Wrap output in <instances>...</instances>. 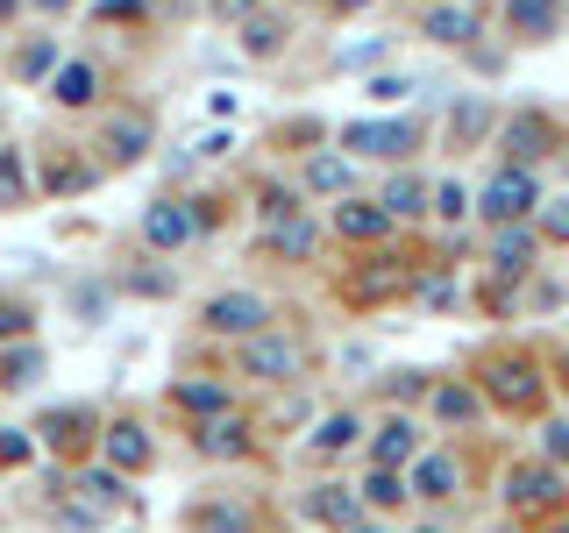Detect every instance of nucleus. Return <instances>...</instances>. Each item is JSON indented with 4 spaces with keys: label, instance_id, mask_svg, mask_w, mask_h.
<instances>
[{
    "label": "nucleus",
    "instance_id": "1",
    "mask_svg": "<svg viewBox=\"0 0 569 533\" xmlns=\"http://www.w3.org/2000/svg\"><path fill=\"white\" fill-rule=\"evenodd\" d=\"M533 200H541V185H533V164H498L485 178V192H477V213L498 228V221H527Z\"/></svg>",
    "mask_w": 569,
    "mask_h": 533
},
{
    "label": "nucleus",
    "instance_id": "2",
    "mask_svg": "<svg viewBox=\"0 0 569 533\" xmlns=\"http://www.w3.org/2000/svg\"><path fill=\"white\" fill-rule=\"evenodd\" d=\"M299 370H307V349H299L292 334L257 328V334L242 342V378H257V384H292Z\"/></svg>",
    "mask_w": 569,
    "mask_h": 533
},
{
    "label": "nucleus",
    "instance_id": "3",
    "mask_svg": "<svg viewBox=\"0 0 569 533\" xmlns=\"http://www.w3.org/2000/svg\"><path fill=\"white\" fill-rule=\"evenodd\" d=\"M485 384H491L498 405H512V413H533V405H541V370H533V355H498L485 370Z\"/></svg>",
    "mask_w": 569,
    "mask_h": 533
},
{
    "label": "nucleus",
    "instance_id": "4",
    "mask_svg": "<svg viewBox=\"0 0 569 533\" xmlns=\"http://www.w3.org/2000/svg\"><path fill=\"white\" fill-rule=\"evenodd\" d=\"M200 320H207V334H257V328H271V306L257 292H213Z\"/></svg>",
    "mask_w": 569,
    "mask_h": 533
},
{
    "label": "nucleus",
    "instance_id": "5",
    "mask_svg": "<svg viewBox=\"0 0 569 533\" xmlns=\"http://www.w3.org/2000/svg\"><path fill=\"white\" fill-rule=\"evenodd\" d=\"M342 142L356 157H406L420 142V129H413V121H349Z\"/></svg>",
    "mask_w": 569,
    "mask_h": 533
},
{
    "label": "nucleus",
    "instance_id": "6",
    "mask_svg": "<svg viewBox=\"0 0 569 533\" xmlns=\"http://www.w3.org/2000/svg\"><path fill=\"white\" fill-rule=\"evenodd\" d=\"M556 150V121L548 114H512L506 121V164H541Z\"/></svg>",
    "mask_w": 569,
    "mask_h": 533
},
{
    "label": "nucleus",
    "instance_id": "7",
    "mask_svg": "<svg viewBox=\"0 0 569 533\" xmlns=\"http://www.w3.org/2000/svg\"><path fill=\"white\" fill-rule=\"evenodd\" d=\"M506 497H512L520 512H541V505H556V497H562V476L548 470V455H541V462H520V470L506 476Z\"/></svg>",
    "mask_w": 569,
    "mask_h": 533
},
{
    "label": "nucleus",
    "instance_id": "8",
    "mask_svg": "<svg viewBox=\"0 0 569 533\" xmlns=\"http://www.w3.org/2000/svg\"><path fill=\"white\" fill-rule=\"evenodd\" d=\"M477 29L485 22H477V8H462V0H435V8L420 14V36H435V43H449V50H470Z\"/></svg>",
    "mask_w": 569,
    "mask_h": 533
},
{
    "label": "nucleus",
    "instance_id": "9",
    "mask_svg": "<svg viewBox=\"0 0 569 533\" xmlns=\"http://www.w3.org/2000/svg\"><path fill=\"white\" fill-rule=\"evenodd\" d=\"M192 235H200V221H192L178 200H157L150 213H142V242H150V249H186Z\"/></svg>",
    "mask_w": 569,
    "mask_h": 533
},
{
    "label": "nucleus",
    "instance_id": "10",
    "mask_svg": "<svg viewBox=\"0 0 569 533\" xmlns=\"http://www.w3.org/2000/svg\"><path fill=\"white\" fill-rule=\"evenodd\" d=\"M506 29L520 43H548L562 29V0H506Z\"/></svg>",
    "mask_w": 569,
    "mask_h": 533
},
{
    "label": "nucleus",
    "instance_id": "11",
    "mask_svg": "<svg viewBox=\"0 0 569 533\" xmlns=\"http://www.w3.org/2000/svg\"><path fill=\"white\" fill-rule=\"evenodd\" d=\"M200 455H213V462H236V455H249V420L242 413H213V420H200Z\"/></svg>",
    "mask_w": 569,
    "mask_h": 533
},
{
    "label": "nucleus",
    "instance_id": "12",
    "mask_svg": "<svg viewBox=\"0 0 569 533\" xmlns=\"http://www.w3.org/2000/svg\"><path fill=\"white\" fill-rule=\"evenodd\" d=\"M100 455H107V470H142L150 462V434L136 420H114V426H100Z\"/></svg>",
    "mask_w": 569,
    "mask_h": 533
},
{
    "label": "nucleus",
    "instance_id": "13",
    "mask_svg": "<svg viewBox=\"0 0 569 533\" xmlns=\"http://www.w3.org/2000/svg\"><path fill=\"white\" fill-rule=\"evenodd\" d=\"M36 434H43L50 449H64V455H71V449H86L100 426H93V413H86V405H58V413H43V426H36Z\"/></svg>",
    "mask_w": 569,
    "mask_h": 533
},
{
    "label": "nucleus",
    "instance_id": "14",
    "mask_svg": "<svg viewBox=\"0 0 569 533\" xmlns=\"http://www.w3.org/2000/svg\"><path fill=\"white\" fill-rule=\"evenodd\" d=\"M527 257H533V228L498 221V228H491V271H498V278H520Z\"/></svg>",
    "mask_w": 569,
    "mask_h": 533
},
{
    "label": "nucleus",
    "instance_id": "15",
    "mask_svg": "<svg viewBox=\"0 0 569 533\" xmlns=\"http://www.w3.org/2000/svg\"><path fill=\"white\" fill-rule=\"evenodd\" d=\"M307 520L335 526V533H349L356 520H363V497H349L342 484H320V491H307Z\"/></svg>",
    "mask_w": 569,
    "mask_h": 533
},
{
    "label": "nucleus",
    "instance_id": "16",
    "mask_svg": "<svg viewBox=\"0 0 569 533\" xmlns=\"http://www.w3.org/2000/svg\"><path fill=\"white\" fill-rule=\"evenodd\" d=\"M320 242V228L307 221V213H284V221H263V249H271V257H307V249Z\"/></svg>",
    "mask_w": 569,
    "mask_h": 533
},
{
    "label": "nucleus",
    "instance_id": "17",
    "mask_svg": "<svg viewBox=\"0 0 569 533\" xmlns=\"http://www.w3.org/2000/svg\"><path fill=\"white\" fill-rule=\"evenodd\" d=\"M385 228H391V213L378 200H342L335 207V235H349V242H378Z\"/></svg>",
    "mask_w": 569,
    "mask_h": 533
},
{
    "label": "nucleus",
    "instance_id": "18",
    "mask_svg": "<svg viewBox=\"0 0 569 533\" xmlns=\"http://www.w3.org/2000/svg\"><path fill=\"white\" fill-rule=\"evenodd\" d=\"M456 491H462L456 455H420L413 462V491H406V497H456Z\"/></svg>",
    "mask_w": 569,
    "mask_h": 533
},
{
    "label": "nucleus",
    "instance_id": "19",
    "mask_svg": "<svg viewBox=\"0 0 569 533\" xmlns=\"http://www.w3.org/2000/svg\"><path fill=\"white\" fill-rule=\"evenodd\" d=\"M427 192H435V185H427V178L399 171V178H391V185L378 192V207L391 213V221H413V213H427Z\"/></svg>",
    "mask_w": 569,
    "mask_h": 533
},
{
    "label": "nucleus",
    "instance_id": "20",
    "mask_svg": "<svg viewBox=\"0 0 569 533\" xmlns=\"http://www.w3.org/2000/svg\"><path fill=\"white\" fill-rule=\"evenodd\" d=\"M50 93H58V107H93L100 100V71L93 64H58Z\"/></svg>",
    "mask_w": 569,
    "mask_h": 533
},
{
    "label": "nucleus",
    "instance_id": "21",
    "mask_svg": "<svg viewBox=\"0 0 569 533\" xmlns=\"http://www.w3.org/2000/svg\"><path fill=\"white\" fill-rule=\"evenodd\" d=\"M491 129V100H477V93H462L456 100V121H449V150H470L477 135Z\"/></svg>",
    "mask_w": 569,
    "mask_h": 533
},
{
    "label": "nucleus",
    "instance_id": "22",
    "mask_svg": "<svg viewBox=\"0 0 569 533\" xmlns=\"http://www.w3.org/2000/svg\"><path fill=\"white\" fill-rule=\"evenodd\" d=\"M406 455H413V420H385V426H378V441H370V462L399 470Z\"/></svg>",
    "mask_w": 569,
    "mask_h": 533
},
{
    "label": "nucleus",
    "instance_id": "23",
    "mask_svg": "<svg viewBox=\"0 0 569 533\" xmlns=\"http://www.w3.org/2000/svg\"><path fill=\"white\" fill-rule=\"evenodd\" d=\"M242 50H249V58H278V50H284V22H278V14H242Z\"/></svg>",
    "mask_w": 569,
    "mask_h": 533
},
{
    "label": "nucleus",
    "instance_id": "24",
    "mask_svg": "<svg viewBox=\"0 0 569 533\" xmlns=\"http://www.w3.org/2000/svg\"><path fill=\"white\" fill-rule=\"evenodd\" d=\"M427 399H435V420H449V426L477 420V391H470V384H435Z\"/></svg>",
    "mask_w": 569,
    "mask_h": 533
},
{
    "label": "nucleus",
    "instance_id": "25",
    "mask_svg": "<svg viewBox=\"0 0 569 533\" xmlns=\"http://www.w3.org/2000/svg\"><path fill=\"white\" fill-rule=\"evenodd\" d=\"M171 399L186 405V413H200V420H213V413H228V391H221V384H200V378H186V384L171 391Z\"/></svg>",
    "mask_w": 569,
    "mask_h": 533
},
{
    "label": "nucleus",
    "instance_id": "26",
    "mask_svg": "<svg viewBox=\"0 0 569 533\" xmlns=\"http://www.w3.org/2000/svg\"><path fill=\"white\" fill-rule=\"evenodd\" d=\"M50 71H58V43H50V36H36V43L14 50V79H50Z\"/></svg>",
    "mask_w": 569,
    "mask_h": 533
},
{
    "label": "nucleus",
    "instance_id": "27",
    "mask_svg": "<svg viewBox=\"0 0 569 533\" xmlns=\"http://www.w3.org/2000/svg\"><path fill=\"white\" fill-rule=\"evenodd\" d=\"M0 207H29V164H22V150H0Z\"/></svg>",
    "mask_w": 569,
    "mask_h": 533
},
{
    "label": "nucleus",
    "instance_id": "28",
    "mask_svg": "<svg viewBox=\"0 0 569 533\" xmlns=\"http://www.w3.org/2000/svg\"><path fill=\"white\" fill-rule=\"evenodd\" d=\"M36 378H43V349H8V355H0V384H8V391H22Z\"/></svg>",
    "mask_w": 569,
    "mask_h": 533
},
{
    "label": "nucleus",
    "instance_id": "29",
    "mask_svg": "<svg viewBox=\"0 0 569 533\" xmlns=\"http://www.w3.org/2000/svg\"><path fill=\"white\" fill-rule=\"evenodd\" d=\"M107 150H114L121 164H136V157L150 150V129H142V121H107Z\"/></svg>",
    "mask_w": 569,
    "mask_h": 533
},
{
    "label": "nucleus",
    "instance_id": "30",
    "mask_svg": "<svg viewBox=\"0 0 569 533\" xmlns=\"http://www.w3.org/2000/svg\"><path fill=\"white\" fill-rule=\"evenodd\" d=\"M356 497H363V505H399V497H406V484H399V470L370 462V476H363V491H356Z\"/></svg>",
    "mask_w": 569,
    "mask_h": 533
},
{
    "label": "nucleus",
    "instance_id": "31",
    "mask_svg": "<svg viewBox=\"0 0 569 533\" xmlns=\"http://www.w3.org/2000/svg\"><path fill=\"white\" fill-rule=\"evenodd\" d=\"M313 449H320V455L356 449V413H328V420H320V434H313Z\"/></svg>",
    "mask_w": 569,
    "mask_h": 533
},
{
    "label": "nucleus",
    "instance_id": "32",
    "mask_svg": "<svg viewBox=\"0 0 569 533\" xmlns=\"http://www.w3.org/2000/svg\"><path fill=\"white\" fill-rule=\"evenodd\" d=\"M79 491H86V505H121V476L114 470H79Z\"/></svg>",
    "mask_w": 569,
    "mask_h": 533
},
{
    "label": "nucleus",
    "instance_id": "33",
    "mask_svg": "<svg viewBox=\"0 0 569 533\" xmlns=\"http://www.w3.org/2000/svg\"><path fill=\"white\" fill-rule=\"evenodd\" d=\"M307 185L313 192H349V164H342V157H313V164H307Z\"/></svg>",
    "mask_w": 569,
    "mask_h": 533
},
{
    "label": "nucleus",
    "instance_id": "34",
    "mask_svg": "<svg viewBox=\"0 0 569 533\" xmlns=\"http://www.w3.org/2000/svg\"><path fill=\"white\" fill-rule=\"evenodd\" d=\"M192 526H200V533H249V520H242V512H228V505H200V512H192Z\"/></svg>",
    "mask_w": 569,
    "mask_h": 533
},
{
    "label": "nucleus",
    "instance_id": "35",
    "mask_svg": "<svg viewBox=\"0 0 569 533\" xmlns=\"http://www.w3.org/2000/svg\"><path fill=\"white\" fill-rule=\"evenodd\" d=\"M462 200H470V192H462V185H456V178H441V185H435V192H427V207H435V213H441V221H462Z\"/></svg>",
    "mask_w": 569,
    "mask_h": 533
},
{
    "label": "nucleus",
    "instance_id": "36",
    "mask_svg": "<svg viewBox=\"0 0 569 533\" xmlns=\"http://www.w3.org/2000/svg\"><path fill=\"white\" fill-rule=\"evenodd\" d=\"M406 93H413V79H406V71H385V79H370V100H378V107H399Z\"/></svg>",
    "mask_w": 569,
    "mask_h": 533
},
{
    "label": "nucleus",
    "instance_id": "37",
    "mask_svg": "<svg viewBox=\"0 0 569 533\" xmlns=\"http://www.w3.org/2000/svg\"><path fill=\"white\" fill-rule=\"evenodd\" d=\"M29 306H14V299H0V342H22V334H29Z\"/></svg>",
    "mask_w": 569,
    "mask_h": 533
},
{
    "label": "nucleus",
    "instance_id": "38",
    "mask_svg": "<svg viewBox=\"0 0 569 533\" xmlns=\"http://www.w3.org/2000/svg\"><path fill=\"white\" fill-rule=\"evenodd\" d=\"M541 455L569 462V420H548V426H541Z\"/></svg>",
    "mask_w": 569,
    "mask_h": 533
},
{
    "label": "nucleus",
    "instance_id": "39",
    "mask_svg": "<svg viewBox=\"0 0 569 533\" xmlns=\"http://www.w3.org/2000/svg\"><path fill=\"white\" fill-rule=\"evenodd\" d=\"M284 213H299V200L284 185H263V221H284Z\"/></svg>",
    "mask_w": 569,
    "mask_h": 533
},
{
    "label": "nucleus",
    "instance_id": "40",
    "mask_svg": "<svg viewBox=\"0 0 569 533\" xmlns=\"http://www.w3.org/2000/svg\"><path fill=\"white\" fill-rule=\"evenodd\" d=\"M541 235H548V242H569V200H556V207L541 213Z\"/></svg>",
    "mask_w": 569,
    "mask_h": 533
},
{
    "label": "nucleus",
    "instance_id": "41",
    "mask_svg": "<svg viewBox=\"0 0 569 533\" xmlns=\"http://www.w3.org/2000/svg\"><path fill=\"white\" fill-rule=\"evenodd\" d=\"M420 299H427V306H449L456 284H449V278H420Z\"/></svg>",
    "mask_w": 569,
    "mask_h": 533
},
{
    "label": "nucleus",
    "instance_id": "42",
    "mask_svg": "<svg viewBox=\"0 0 569 533\" xmlns=\"http://www.w3.org/2000/svg\"><path fill=\"white\" fill-rule=\"evenodd\" d=\"M385 391H391V399H420V391H427V384H420V370H399V378H391Z\"/></svg>",
    "mask_w": 569,
    "mask_h": 533
},
{
    "label": "nucleus",
    "instance_id": "43",
    "mask_svg": "<svg viewBox=\"0 0 569 533\" xmlns=\"http://www.w3.org/2000/svg\"><path fill=\"white\" fill-rule=\"evenodd\" d=\"M213 14H221V22H242V14H257V0H207Z\"/></svg>",
    "mask_w": 569,
    "mask_h": 533
},
{
    "label": "nucleus",
    "instance_id": "44",
    "mask_svg": "<svg viewBox=\"0 0 569 533\" xmlns=\"http://www.w3.org/2000/svg\"><path fill=\"white\" fill-rule=\"evenodd\" d=\"M0 462H29V434H0Z\"/></svg>",
    "mask_w": 569,
    "mask_h": 533
},
{
    "label": "nucleus",
    "instance_id": "45",
    "mask_svg": "<svg viewBox=\"0 0 569 533\" xmlns=\"http://www.w3.org/2000/svg\"><path fill=\"white\" fill-rule=\"evenodd\" d=\"M370 0H328V14H363Z\"/></svg>",
    "mask_w": 569,
    "mask_h": 533
},
{
    "label": "nucleus",
    "instance_id": "46",
    "mask_svg": "<svg viewBox=\"0 0 569 533\" xmlns=\"http://www.w3.org/2000/svg\"><path fill=\"white\" fill-rule=\"evenodd\" d=\"M36 8H43V14H58V8H71V0H36Z\"/></svg>",
    "mask_w": 569,
    "mask_h": 533
},
{
    "label": "nucleus",
    "instance_id": "47",
    "mask_svg": "<svg viewBox=\"0 0 569 533\" xmlns=\"http://www.w3.org/2000/svg\"><path fill=\"white\" fill-rule=\"evenodd\" d=\"M349 533H385V526H363V520H356V526H349Z\"/></svg>",
    "mask_w": 569,
    "mask_h": 533
},
{
    "label": "nucleus",
    "instance_id": "48",
    "mask_svg": "<svg viewBox=\"0 0 569 533\" xmlns=\"http://www.w3.org/2000/svg\"><path fill=\"white\" fill-rule=\"evenodd\" d=\"M8 14H14V0H0V22H8Z\"/></svg>",
    "mask_w": 569,
    "mask_h": 533
},
{
    "label": "nucleus",
    "instance_id": "49",
    "mask_svg": "<svg viewBox=\"0 0 569 533\" xmlns=\"http://www.w3.org/2000/svg\"><path fill=\"white\" fill-rule=\"evenodd\" d=\"M562 384H569V349H562Z\"/></svg>",
    "mask_w": 569,
    "mask_h": 533
},
{
    "label": "nucleus",
    "instance_id": "50",
    "mask_svg": "<svg viewBox=\"0 0 569 533\" xmlns=\"http://www.w3.org/2000/svg\"><path fill=\"white\" fill-rule=\"evenodd\" d=\"M420 533H435V526H420Z\"/></svg>",
    "mask_w": 569,
    "mask_h": 533
}]
</instances>
